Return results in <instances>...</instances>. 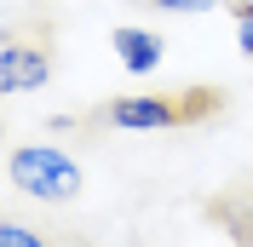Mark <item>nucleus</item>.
Wrapping results in <instances>:
<instances>
[{
  "mask_svg": "<svg viewBox=\"0 0 253 247\" xmlns=\"http://www.w3.org/2000/svg\"><path fill=\"white\" fill-rule=\"evenodd\" d=\"M6 178L29 201H75L81 196V161L58 144H17L6 155Z\"/></svg>",
  "mask_w": 253,
  "mask_h": 247,
  "instance_id": "f257e3e1",
  "label": "nucleus"
},
{
  "mask_svg": "<svg viewBox=\"0 0 253 247\" xmlns=\"http://www.w3.org/2000/svg\"><path fill=\"white\" fill-rule=\"evenodd\" d=\"M202 109H219V92H178V98H156V92H138V98H115L104 104L98 121L115 126V132H161V126H184L196 121Z\"/></svg>",
  "mask_w": 253,
  "mask_h": 247,
  "instance_id": "f03ea898",
  "label": "nucleus"
},
{
  "mask_svg": "<svg viewBox=\"0 0 253 247\" xmlns=\"http://www.w3.org/2000/svg\"><path fill=\"white\" fill-rule=\"evenodd\" d=\"M52 75V63L41 46H23V41H6L0 46V92L17 98V92H41Z\"/></svg>",
  "mask_w": 253,
  "mask_h": 247,
  "instance_id": "7ed1b4c3",
  "label": "nucleus"
},
{
  "mask_svg": "<svg viewBox=\"0 0 253 247\" xmlns=\"http://www.w3.org/2000/svg\"><path fill=\"white\" fill-rule=\"evenodd\" d=\"M115 58H121V69H132V75H156L161 58H167V46H161V35L150 29H132V23H121V29L110 35Z\"/></svg>",
  "mask_w": 253,
  "mask_h": 247,
  "instance_id": "20e7f679",
  "label": "nucleus"
},
{
  "mask_svg": "<svg viewBox=\"0 0 253 247\" xmlns=\"http://www.w3.org/2000/svg\"><path fill=\"white\" fill-rule=\"evenodd\" d=\"M0 247H46V242H41L35 230H23V224H12V218H6V224H0Z\"/></svg>",
  "mask_w": 253,
  "mask_h": 247,
  "instance_id": "39448f33",
  "label": "nucleus"
},
{
  "mask_svg": "<svg viewBox=\"0 0 253 247\" xmlns=\"http://www.w3.org/2000/svg\"><path fill=\"white\" fill-rule=\"evenodd\" d=\"M161 12H207V6H219V0H156Z\"/></svg>",
  "mask_w": 253,
  "mask_h": 247,
  "instance_id": "423d86ee",
  "label": "nucleus"
},
{
  "mask_svg": "<svg viewBox=\"0 0 253 247\" xmlns=\"http://www.w3.org/2000/svg\"><path fill=\"white\" fill-rule=\"evenodd\" d=\"M236 41H242V52L253 58V17H236Z\"/></svg>",
  "mask_w": 253,
  "mask_h": 247,
  "instance_id": "0eeeda50",
  "label": "nucleus"
},
{
  "mask_svg": "<svg viewBox=\"0 0 253 247\" xmlns=\"http://www.w3.org/2000/svg\"><path fill=\"white\" fill-rule=\"evenodd\" d=\"M236 17H253V0H236Z\"/></svg>",
  "mask_w": 253,
  "mask_h": 247,
  "instance_id": "6e6552de",
  "label": "nucleus"
}]
</instances>
